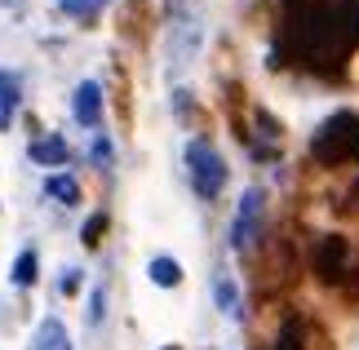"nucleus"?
<instances>
[{"label": "nucleus", "instance_id": "f257e3e1", "mask_svg": "<svg viewBox=\"0 0 359 350\" xmlns=\"http://www.w3.org/2000/svg\"><path fill=\"white\" fill-rule=\"evenodd\" d=\"M288 45L297 58L315 62H341L359 45V0H297L288 5Z\"/></svg>", "mask_w": 359, "mask_h": 350}, {"label": "nucleus", "instance_id": "f03ea898", "mask_svg": "<svg viewBox=\"0 0 359 350\" xmlns=\"http://www.w3.org/2000/svg\"><path fill=\"white\" fill-rule=\"evenodd\" d=\"M311 156L337 169V164H359V111H337L311 133Z\"/></svg>", "mask_w": 359, "mask_h": 350}, {"label": "nucleus", "instance_id": "7ed1b4c3", "mask_svg": "<svg viewBox=\"0 0 359 350\" xmlns=\"http://www.w3.org/2000/svg\"><path fill=\"white\" fill-rule=\"evenodd\" d=\"M187 177H191V191L200 200H217L226 187V160L209 137H191L187 142Z\"/></svg>", "mask_w": 359, "mask_h": 350}, {"label": "nucleus", "instance_id": "20e7f679", "mask_svg": "<svg viewBox=\"0 0 359 350\" xmlns=\"http://www.w3.org/2000/svg\"><path fill=\"white\" fill-rule=\"evenodd\" d=\"M262 208H266V195H262L257 187H248L240 208H236V217H231V248H236V253L253 248L257 231H262Z\"/></svg>", "mask_w": 359, "mask_h": 350}, {"label": "nucleus", "instance_id": "39448f33", "mask_svg": "<svg viewBox=\"0 0 359 350\" xmlns=\"http://www.w3.org/2000/svg\"><path fill=\"white\" fill-rule=\"evenodd\" d=\"M311 266H315V275H320L324 284H337V279L351 271V240L346 235H324V240L315 244V253H311Z\"/></svg>", "mask_w": 359, "mask_h": 350}, {"label": "nucleus", "instance_id": "423d86ee", "mask_svg": "<svg viewBox=\"0 0 359 350\" xmlns=\"http://www.w3.org/2000/svg\"><path fill=\"white\" fill-rule=\"evenodd\" d=\"M72 116H76V124H85V129H98L102 124V89H98V80H80L76 85Z\"/></svg>", "mask_w": 359, "mask_h": 350}, {"label": "nucleus", "instance_id": "0eeeda50", "mask_svg": "<svg viewBox=\"0 0 359 350\" xmlns=\"http://www.w3.org/2000/svg\"><path fill=\"white\" fill-rule=\"evenodd\" d=\"M27 156H32L36 164H67L72 160V147H67V137H58V133H49V137H36L32 147H27Z\"/></svg>", "mask_w": 359, "mask_h": 350}, {"label": "nucleus", "instance_id": "6e6552de", "mask_svg": "<svg viewBox=\"0 0 359 350\" xmlns=\"http://www.w3.org/2000/svg\"><path fill=\"white\" fill-rule=\"evenodd\" d=\"M213 302H217V311H222L226 319H240V288H236V279H231L226 271L213 275Z\"/></svg>", "mask_w": 359, "mask_h": 350}, {"label": "nucleus", "instance_id": "1a4fd4ad", "mask_svg": "<svg viewBox=\"0 0 359 350\" xmlns=\"http://www.w3.org/2000/svg\"><path fill=\"white\" fill-rule=\"evenodd\" d=\"M32 350H72V337H67V324H62V319H53V315L40 319Z\"/></svg>", "mask_w": 359, "mask_h": 350}, {"label": "nucleus", "instance_id": "9d476101", "mask_svg": "<svg viewBox=\"0 0 359 350\" xmlns=\"http://www.w3.org/2000/svg\"><path fill=\"white\" fill-rule=\"evenodd\" d=\"M45 195L72 208V204H80V182H76L72 173H49V177H45Z\"/></svg>", "mask_w": 359, "mask_h": 350}, {"label": "nucleus", "instance_id": "9b49d317", "mask_svg": "<svg viewBox=\"0 0 359 350\" xmlns=\"http://www.w3.org/2000/svg\"><path fill=\"white\" fill-rule=\"evenodd\" d=\"M18 76L13 72H0V129L13 124V111H18Z\"/></svg>", "mask_w": 359, "mask_h": 350}, {"label": "nucleus", "instance_id": "f8f14e48", "mask_svg": "<svg viewBox=\"0 0 359 350\" xmlns=\"http://www.w3.org/2000/svg\"><path fill=\"white\" fill-rule=\"evenodd\" d=\"M36 275H40V257H36V248H22V253L13 257L9 279H13L18 288H32V284H36Z\"/></svg>", "mask_w": 359, "mask_h": 350}, {"label": "nucleus", "instance_id": "ddd939ff", "mask_svg": "<svg viewBox=\"0 0 359 350\" xmlns=\"http://www.w3.org/2000/svg\"><path fill=\"white\" fill-rule=\"evenodd\" d=\"M147 275H151V284H160V288H177V284H182V266H177L173 257H151Z\"/></svg>", "mask_w": 359, "mask_h": 350}, {"label": "nucleus", "instance_id": "4468645a", "mask_svg": "<svg viewBox=\"0 0 359 350\" xmlns=\"http://www.w3.org/2000/svg\"><path fill=\"white\" fill-rule=\"evenodd\" d=\"M306 328H302V319H284V328H280V337H275L271 350H306Z\"/></svg>", "mask_w": 359, "mask_h": 350}, {"label": "nucleus", "instance_id": "2eb2a0df", "mask_svg": "<svg viewBox=\"0 0 359 350\" xmlns=\"http://www.w3.org/2000/svg\"><path fill=\"white\" fill-rule=\"evenodd\" d=\"M111 0H58V9L67 18H93V13H102Z\"/></svg>", "mask_w": 359, "mask_h": 350}, {"label": "nucleus", "instance_id": "dca6fc26", "mask_svg": "<svg viewBox=\"0 0 359 350\" xmlns=\"http://www.w3.org/2000/svg\"><path fill=\"white\" fill-rule=\"evenodd\" d=\"M102 231H107V213H93V217L85 222V231H80V240H85V244L93 248V244L102 240Z\"/></svg>", "mask_w": 359, "mask_h": 350}, {"label": "nucleus", "instance_id": "f3484780", "mask_svg": "<svg viewBox=\"0 0 359 350\" xmlns=\"http://www.w3.org/2000/svg\"><path fill=\"white\" fill-rule=\"evenodd\" d=\"M89 156H93V164H98V169H111V142H107V133H98V137H93Z\"/></svg>", "mask_w": 359, "mask_h": 350}, {"label": "nucleus", "instance_id": "a211bd4d", "mask_svg": "<svg viewBox=\"0 0 359 350\" xmlns=\"http://www.w3.org/2000/svg\"><path fill=\"white\" fill-rule=\"evenodd\" d=\"M102 315H107V288H93V297H89V324H98Z\"/></svg>", "mask_w": 359, "mask_h": 350}, {"label": "nucleus", "instance_id": "6ab92c4d", "mask_svg": "<svg viewBox=\"0 0 359 350\" xmlns=\"http://www.w3.org/2000/svg\"><path fill=\"white\" fill-rule=\"evenodd\" d=\"M80 288V271H67L62 275V292H76Z\"/></svg>", "mask_w": 359, "mask_h": 350}, {"label": "nucleus", "instance_id": "aec40b11", "mask_svg": "<svg viewBox=\"0 0 359 350\" xmlns=\"http://www.w3.org/2000/svg\"><path fill=\"white\" fill-rule=\"evenodd\" d=\"M0 5H9V0H0Z\"/></svg>", "mask_w": 359, "mask_h": 350}]
</instances>
